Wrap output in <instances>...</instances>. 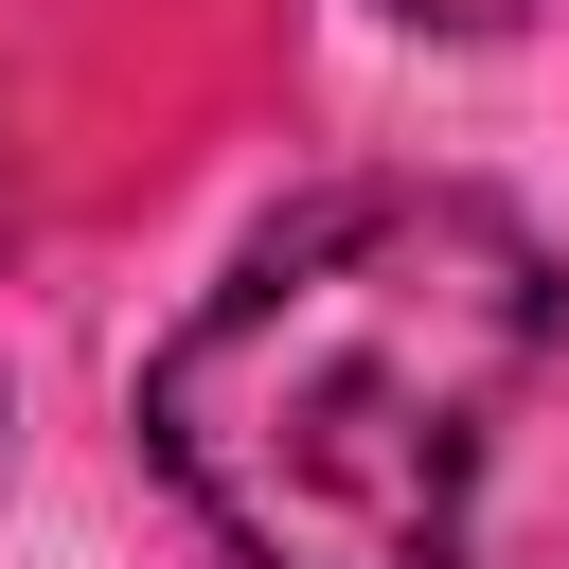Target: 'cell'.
<instances>
[{
	"label": "cell",
	"instance_id": "obj_1",
	"mask_svg": "<svg viewBox=\"0 0 569 569\" xmlns=\"http://www.w3.org/2000/svg\"><path fill=\"white\" fill-rule=\"evenodd\" d=\"M569 284L462 178H356L231 249L142 356V445L231 569H462L480 462L551 373Z\"/></svg>",
	"mask_w": 569,
	"mask_h": 569
},
{
	"label": "cell",
	"instance_id": "obj_2",
	"mask_svg": "<svg viewBox=\"0 0 569 569\" xmlns=\"http://www.w3.org/2000/svg\"><path fill=\"white\" fill-rule=\"evenodd\" d=\"M391 18H445V36H516L533 0H391Z\"/></svg>",
	"mask_w": 569,
	"mask_h": 569
}]
</instances>
